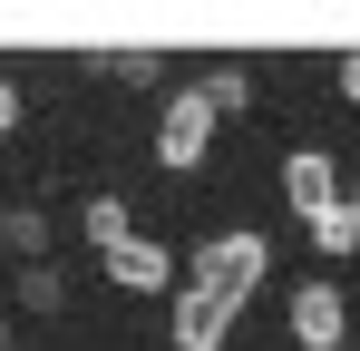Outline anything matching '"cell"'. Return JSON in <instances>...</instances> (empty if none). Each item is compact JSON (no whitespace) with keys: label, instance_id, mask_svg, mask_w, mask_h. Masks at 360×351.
Returning a JSON list of instances; mask_svg holds the SVG:
<instances>
[{"label":"cell","instance_id":"obj_1","mask_svg":"<svg viewBox=\"0 0 360 351\" xmlns=\"http://www.w3.org/2000/svg\"><path fill=\"white\" fill-rule=\"evenodd\" d=\"M263 234H214L195 264H185L176 283V351H224V332H234V312L253 302V283H263Z\"/></svg>","mask_w":360,"mask_h":351},{"label":"cell","instance_id":"obj_2","mask_svg":"<svg viewBox=\"0 0 360 351\" xmlns=\"http://www.w3.org/2000/svg\"><path fill=\"white\" fill-rule=\"evenodd\" d=\"M214 88H176V98H166V117H156V166H205V147H214Z\"/></svg>","mask_w":360,"mask_h":351},{"label":"cell","instance_id":"obj_3","mask_svg":"<svg viewBox=\"0 0 360 351\" xmlns=\"http://www.w3.org/2000/svg\"><path fill=\"white\" fill-rule=\"evenodd\" d=\"M283 195H292V215H302V225H321V215H341V205H351V176L331 166L321 147H302L292 166H283Z\"/></svg>","mask_w":360,"mask_h":351},{"label":"cell","instance_id":"obj_4","mask_svg":"<svg viewBox=\"0 0 360 351\" xmlns=\"http://www.w3.org/2000/svg\"><path fill=\"white\" fill-rule=\"evenodd\" d=\"M341 332H351L341 292H331V283H302V292H292V342H302V351H341Z\"/></svg>","mask_w":360,"mask_h":351},{"label":"cell","instance_id":"obj_5","mask_svg":"<svg viewBox=\"0 0 360 351\" xmlns=\"http://www.w3.org/2000/svg\"><path fill=\"white\" fill-rule=\"evenodd\" d=\"M98 264H108V283H127V292H166V283H176V254L146 244V234H127L117 254H98Z\"/></svg>","mask_w":360,"mask_h":351},{"label":"cell","instance_id":"obj_6","mask_svg":"<svg viewBox=\"0 0 360 351\" xmlns=\"http://www.w3.org/2000/svg\"><path fill=\"white\" fill-rule=\"evenodd\" d=\"M127 234H136V225H127V205H117V195H88V244H98V254H117Z\"/></svg>","mask_w":360,"mask_h":351},{"label":"cell","instance_id":"obj_7","mask_svg":"<svg viewBox=\"0 0 360 351\" xmlns=\"http://www.w3.org/2000/svg\"><path fill=\"white\" fill-rule=\"evenodd\" d=\"M311 244H321V264L360 254V215H351V205H341V215H321V225H311Z\"/></svg>","mask_w":360,"mask_h":351},{"label":"cell","instance_id":"obj_8","mask_svg":"<svg viewBox=\"0 0 360 351\" xmlns=\"http://www.w3.org/2000/svg\"><path fill=\"white\" fill-rule=\"evenodd\" d=\"M10 127H20V88H0V137H10Z\"/></svg>","mask_w":360,"mask_h":351},{"label":"cell","instance_id":"obj_9","mask_svg":"<svg viewBox=\"0 0 360 351\" xmlns=\"http://www.w3.org/2000/svg\"><path fill=\"white\" fill-rule=\"evenodd\" d=\"M341 98H360V58H341Z\"/></svg>","mask_w":360,"mask_h":351},{"label":"cell","instance_id":"obj_10","mask_svg":"<svg viewBox=\"0 0 360 351\" xmlns=\"http://www.w3.org/2000/svg\"><path fill=\"white\" fill-rule=\"evenodd\" d=\"M351 215H360V176H351Z\"/></svg>","mask_w":360,"mask_h":351},{"label":"cell","instance_id":"obj_11","mask_svg":"<svg viewBox=\"0 0 360 351\" xmlns=\"http://www.w3.org/2000/svg\"><path fill=\"white\" fill-rule=\"evenodd\" d=\"M0 351H10V332H0Z\"/></svg>","mask_w":360,"mask_h":351}]
</instances>
